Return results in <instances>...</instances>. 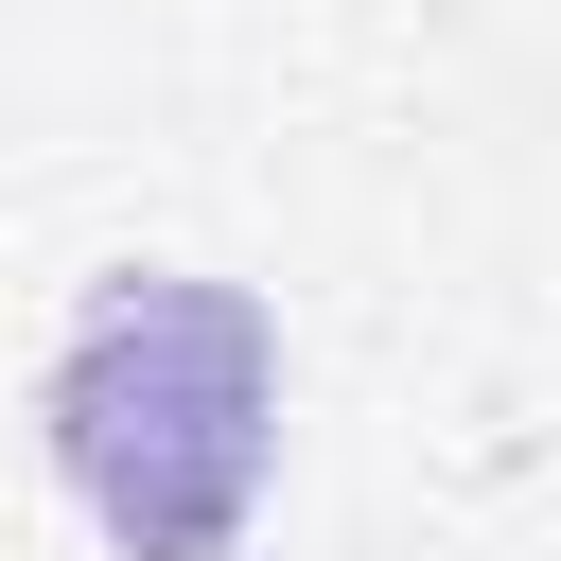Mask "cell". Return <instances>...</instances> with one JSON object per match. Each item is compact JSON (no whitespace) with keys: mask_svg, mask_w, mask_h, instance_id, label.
I'll list each match as a JSON object with an SVG mask.
<instances>
[{"mask_svg":"<svg viewBox=\"0 0 561 561\" xmlns=\"http://www.w3.org/2000/svg\"><path fill=\"white\" fill-rule=\"evenodd\" d=\"M263 421H280V333L245 280L140 263L53 351V456L123 561H228L263 491Z\"/></svg>","mask_w":561,"mask_h":561,"instance_id":"6da1fadb","label":"cell"}]
</instances>
